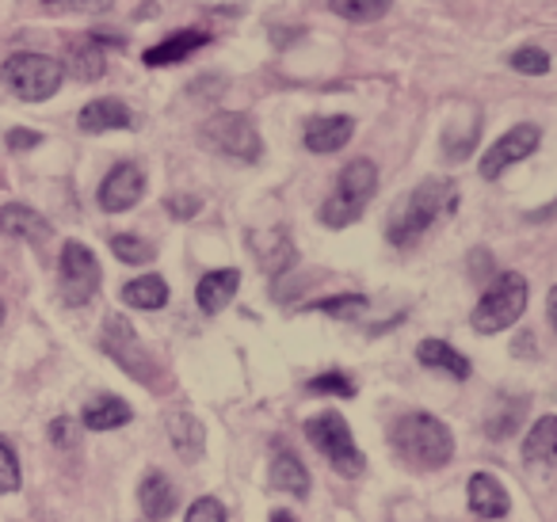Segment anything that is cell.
<instances>
[{
    "label": "cell",
    "mask_w": 557,
    "mask_h": 522,
    "mask_svg": "<svg viewBox=\"0 0 557 522\" xmlns=\"http://www.w3.org/2000/svg\"><path fill=\"white\" fill-rule=\"evenodd\" d=\"M455 207H458V187L450 179H424L417 191L397 199V207L389 210V222H386L389 245L394 248L417 245L440 217L455 214Z\"/></svg>",
    "instance_id": "cell-1"
},
{
    "label": "cell",
    "mask_w": 557,
    "mask_h": 522,
    "mask_svg": "<svg viewBox=\"0 0 557 522\" xmlns=\"http://www.w3.org/2000/svg\"><path fill=\"white\" fill-rule=\"evenodd\" d=\"M389 443L417 469H440L455 458V435H450V427L440 415H428V412L397 415L394 427H389Z\"/></svg>",
    "instance_id": "cell-2"
},
{
    "label": "cell",
    "mask_w": 557,
    "mask_h": 522,
    "mask_svg": "<svg viewBox=\"0 0 557 522\" xmlns=\"http://www.w3.org/2000/svg\"><path fill=\"white\" fill-rule=\"evenodd\" d=\"M379 191V164L367 161V157H356L341 169V179H336V191L321 202V222L329 229H344V225L359 222L367 210V202Z\"/></svg>",
    "instance_id": "cell-3"
},
{
    "label": "cell",
    "mask_w": 557,
    "mask_h": 522,
    "mask_svg": "<svg viewBox=\"0 0 557 522\" xmlns=\"http://www.w3.org/2000/svg\"><path fill=\"white\" fill-rule=\"evenodd\" d=\"M527 294H531V286H527V278L519 275V271H504V275H496L493 283H488V290L481 294L478 309L470 313L473 332H481V336H496V332L511 328V324L523 316Z\"/></svg>",
    "instance_id": "cell-4"
},
{
    "label": "cell",
    "mask_w": 557,
    "mask_h": 522,
    "mask_svg": "<svg viewBox=\"0 0 557 522\" xmlns=\"http://www.w3.org/2000/svg\"><path fill=\"white\" fill-rule=\"evenodd\" d=\"M306 438L313 443V450L321 453V458L329 461V465L336 469V473L344 476H359L367 465L363 450L356 446V435H351L348 420H344L341 412H318L306 420Z\"/></svg>",
    "instance_id": "cell-5"
},
{
    "label": "cell",
    "mask_w": 557,
    "mask_h": 522,
    "mask_svg": "<svg viewBox=\"0 0 557 522\" xmlns=\"http://www.w3.org/2000/svg\"><path fill=\"white\" fill-rule=\"evenodd\" d=\"M0 80H4L9 92L20 96V100L42 103L62 88L65 65L47 54H12L9 62L0 65Z\"/></svg>",
    "instance_id": "cell-6"
},
{
    "label": "cell",
    "mask_w": 557,
    "mask_h": 522,
    "mask_svg": "<svg viewBox=\"0 0 557 522\" xmlns=\"http://www.w3.org/2000/svg\"><path fill=\"white\" fill-rule=\"evenodd\" d=\"M202 141H207L214 153L222 157H233L240 164H256L263 157V141H260V130L248 115L240 111H218L207 126H202Z\"/></svg>",
    "instance_id": "cell-7"
},
{
    "label": "cell",
    "mask_w": 557,
    "mask_h": 522,
    "mask_svg": "<svg viewBox=\"0 0 557 522\" xmlns=\"http://www.w3.org/2000/svg\"><path fill=\"white\" fill-rule=\"evenodd\" d=\"M103 283V271H100V260L88 245L81 240H70L62 248V260H58V290H62V301L65 306H88L96 298Z\"/></svg>",
    "instance_id": "cell-8"
},
{
    "label": "cell",
    "mask_w": 557,
    "mask_h": 522,
    "mask_svg": "<svg viewBox=\"0 0 557 522\" xmlns=\"http://www.w3.org/2000/svg\"><path fill=\"white\" fill-rule=\"evenodd\" d=\"M100 344L131 377H138L141 385H157V362L149 359V351L141 347V339L134 336V328L126 324V316H108V321H103Z\"/></svg>",
    "instance_id": "cell-9"
},
{
    "label": "cell",
    "mask_w": 557,
    "mask_h": 522,
    "mask_svg": "<svg viewBox=\"0 0 557 522\" xmlns=\"http://www.w3.org/2000/svg\"><path fill=\"white\" fill-rule=\"evenodd\" d=\"M539 141H542V130L534 123H519V126H511L508 134H500V141H496L493 149H488L485 157H481V176L485 179H496L500 172H508L511 164H519V161H527V157L539 149Z\"/></svg>",
    "instance_id": "cell-10"
},
{
    "label": "cell",
    "mask_w": 557,
    "mask_h": 522,
    "mask_svg": "<svg viewBox=\"0 0 557 522\" xmlns=\"http://www.w3.org/2000/svg\"><path fill=\"white\" fill-rule=\"evenodd\" d=\"M141 195H146V172H141L138 164L123 161L103 176L96 199H100V210H108V214H123V210H131Z\"/></svg>",
    "instance_id": "cell-11"
},
{
    "label": "cell",
    "mask_w": 557,
    "mask_h": 522,
    "mask_svg": "<svg viewBox=\"0 0 557 522\" xmlns=\"http://www.w3.org/2000/svg\"><path fill=\"white\" fill-rule=\"evenodd\" d=\"M356 134V123L348 115H321L306 123V149L310 153H341L344 146L351 141Z\"/></svg>",
    "instance_id": "cell-12"
},
{
    "label": "cell",
    "mask_w": 557,
    "mask_h": 522,
    "mask_svg": "<svg viewBox=\"0 0 557 522\" xmlns=\"http://www.w3.org/2000/svg\"><path fill=\"white\" fill-rule=\"evenodd\" d=\"M237 286H240V271L237 268H222V271H207L195 286V301H199L202 313H222L233 298H237Z\"/></svg>",
    "instance_id": "cell-13"
},
{
    "label": "cell",
    "mask_w": 557,
    "mask_h": 522,
    "mask_svg": "<svg viewBox=\"0 0 557 522\" xmlns=\"http://www.w3.org/2000/svg\"><path fill=\"white\" fill-rule=\"evenodd\" d=\"M466 496H470V511L478 514V519H504L511 507L504 484L488 473H473L470 484H466Z\"/></svg>",
    "instance_id": "cell-14"
},
{
    "label": "cell",
    "mask_w": 557,
    "mask_h": 522,
    "mask_svg": "<svg viewBox=\"0 0 557 522\" xmlns=\"http://www.w3.org/2000/svg\"><path fill=\"white\" fill-rule=\"evenodd\" d=\"M77 126L85 134H108V130H131L134 115L123 100H92L81 108Z\"/></svg>",
    "instance_id": "cell-15"
},
{
    "label": "cell",
    "mask_w": 557,
    "mask_h": 522,
    "mask_svg": "<svg viewBox=\"0 0 557 522\" xmlns=\"http://www.w3.org/2000/svg\"><path fill=\"white\" fill-rule=\"evenodd\" d=\"M210 42L207 32H195V27H187V32H176L169 35L164 42H157V47H149L146 54H141V62L149 65V70H161V65H176L184 62V58H191L195 50H202Z\"/></svg>",
    "instance_id": "cell-16"
},
{
    "label": "cell",
    "mask_w": 557,
    "mask_h": 522,
    "mask_svg": "<svg viewBox=\"0 0 557 522\" xmlns=\"http://www.w3.org/2000/svg\"><path fill=\"white\" fill-rule=\"evenodd\" d=\"M248 245H252V256L260 260V268L268 271V275H283V271L295 263V245H290L287 229L252 233V237H248Z\"/></svg>",
    "instance_id": "cell-17"
},
{
    "label": "cell",
    "mask_w": 557,
    "mask_h": 522,
    "mask_svg": "<svg viewBox=\"0 0 557 522\" xmlns=\"http://www.w3.org/2000/svg\"><path fill=\"white\" fill-rule=\"evenodd\" d=\"M138 504H141V514L149 522H164L172 511H176V484L169 481L164 473H146L141 476V488H138Z\"/></svg>",
    "instance_id": "cell-18"
},
{
    "label": "cell",
    "mask_w": 557,
    "mask_h": 522,
    "mask_svg": "<svg viewBox=\"0 0 557 522\" xmlns=\"http://www.w3.org/2000/svg\"><path fill=\"white\" fill-rule=\"evenodd\" d=\"M0 233H9V237L20 240H47L50 237V222L39 214V210L24 207V202H9V207H0Z\"/></svg>",
    "instance_id": "cell-19"
},
{
    "label": "cell",
    "mask_w": 557,
    "mask_h": 522,
    "mask_svg": "<svg viewBox=\"0 0 557 522\" xmlns=\"http://www.w3.org/2000/svg\"><path fill=\"white\" fill-rule=\"evenodd\" d=\"M417 359L424 362V366H432V370H443V374H450V377H458V382H466L470 377V359H466L458 347H450L447 339H420V347H417Z\"/></svg>",
    "instance_id": "cell-20"
},
{
    "label": "cell",
    "mask_w": 557,
    "mask_h": 522,
    "mask_svg": "<svg viewBox=\"0 0 557 522\" xmlns=\"http://www.w3.org/2000/svg\"><path fill=\"white\" fill-rule=\"evenodd\" d=\"M271 484L287 496H310V469L295 450H275L271 458Z\"/></svg>",
    "instance_id": "cell-21"
},
{
    "label": "cell",
    "mask_w": 557,
    "mask_h": 522,
    "mask_svg": "<svg viewBox=\"0 0 557 522\" xmlns=\"http://www.w3.org/2000/svg\"><path fill=\"white\" fill-rule=\"evenodd\" d=\"M523 461L527 465H549L557 461V415H542L531 423L523 438Z\"/></svg>",
    "instance_id": "cell-22"
},
{
    "label": "cell",
    "mask_w": 557,
    "mask_h": 522,
    "mask_svg": "<svg viewBox=\"0 0 557 522\" xmlns=\"http://www.w3.org/2000/svg\"><path fill=\"white\" fill-rule=\"evenodd\" d=\"M164 427H169V438H172V446H176L180 458H184V461L202 458V446H207V438H202V423L195 420L191 412H172L169 420H164Z\"/></svg>",
    "instance_id": "cell-23"
},
{
    "label": "cell",
    "mask_w": 557,
    "mask_h": 522,
    "mask_svg": "<svg viewBox=\"0 0 557 522\" xmlns=\"http://www.w3.org/2000/svg\"><path fill=\"white\" fill-rule=\"evenodd\" d=\"M81 420H85L88 431H115V427H123V423H131L134 412L123 397H96L92 405L85 408Z\"/></svg>",
    "instance_id": "cell-24"
},
{
    "label": "cell",
    "mask_w": 557,
    "mask_h": 522,
    "mask_svg": "<svg viewBox=\"0 0 557 522\" xmlns=\"http://www.w3.org/2000/svg\"><path fill=\"white\" fill-rule=\"evenodd\" d=\"M123 301L131 309H146V313L164 309L169 306V283H164L161 275H141V278H134V283L123 286Z\"/></svg>",
    "instance_id": "cell-25"
},
{
    "label": "cell",
    "mask_w": 557,
    "mask_h": 522,
    "mask_svg": "<svg viewBox=\"0 0 557 522\" xmlns=\"http://www.w3.org/2000/svg\"><path fill=\"white\" fill-rule=\"evenodd\" d=\"M70 70H73V77H81V80L103 77V50H100V42H96L92 35L70 47Z\"/></svg>",
    "instance_id": "cell-26"
},
{
    "label": "cell",
    "mask_w": 557,
    "mask_h": 522,
    "mask_svg": "<svg viewBox=\"0 0 557 522\" xmlns=\"http://www.w3.org/2000/svg\"><path fill=\"white\" fill-rule=\"evenodd\" d=\"M394 0H329V9L341 20H351V24H374L389 12Z\"/></svg>",
    "instance_id": "cell-27"
},
{
    "label": "cell",
    "mask_w": 557,
    "mask_h": 522,
    "mask_svg": "<svg viewBox=\"0 0 557 522\" xmlns=\"http://www.w3.org/2000/svg\"><path fill=\"white\" fill-rule=\"evenodd\" d=\"M111 252L119 256L123 263H134V268H141V263H153V245L141 237H134V233H115L111 237Z\"/></svg>",
    "instance_id": "cell-28"
},
{
    "label": "cell",
    "mask_w": 557,
    "mask_h": 522,
    "mask_svg": "<svg viewBox=\"0 0 557 522\" xmlns=\"http://www.w3.org/2000/svg\"><path fill=\"white\" fill-rule=\"evenodd\" d=\"M367 306H371V301H367L363 294H336V298L318 301L313 309H318V313L336 316V321H356V316L367 313Z\"/></svg>",
    "instance_id": "cell-29"
},
{
    "label": "cell",
    "mask_w": 557,
    "mask_h": 522,
    "mask_svg": "<svg viewBox=\"0 0 557 522\" xmlns=\"http://www.w3.org/2000/svg\"><path fill=\"white\" fill-rule=\"evenodd\" d=\"M310 393H329V397H356V382H351L344 370H329V374H318L310 385H306Z\"/></svg>",
    "instance_id": "cell-30"
},
{
    "label": "cell",
    "mask_w": 557,
    "mask_h": 522,
    "mask_svg": "<svg viewBox=\"0 0 557 522\" xmlns=\"http://www.w3.org/2000/svg\"><path fill=\"white\" fill-rule=\"evenodd\" d=\"M511 70L527 73V77H542V73H549V54L539 47H523L511 54Z\"/></svg>",
    "instance_id": "cell-31"
},
{
    "label": "cell",
    "mask_w": 557,
    "mask_h": 522,
    "mask_svg": "<svg viewBox=\"0 0 557 522\" xmlns=\"http://www.w3.org/2000/svg\"><path fill=\"white\" fill-rule=\"evenodd\" d=\"M20 488V458L4 438H0V496H9V492Z\"/></svg>",
    "instance_id": "cell-32"
},
{
    "label": "cell",
    "mask_w": 557,
    "mask_h": 522,
    "mask_svg": "<svg viewBox=\"0 0 557 522\" xmlns=\"http://www.w3.org/2000/svg\"><path fill=\"white\" fill-rule=\"evenodd\" d=\"M519 415H523V400H508V412H496L493 420H488V438L493 443H500V438H508L511 431H516V423H519Z\"/></svg>",
    "instance_id": "cell-33"
},
{
    "label": "cell",
    "mask_w": 557,
    "mask_h": 522,
    "mask_svg": "<svg viewBox=\"0 0 557 522\" xmlns=\"http://www.w3.org/2000/svg\"><path fill=\"white\" fill-rule=\"evenodd\" d=\"M184 522H225V507L218 496H199L191 504V511H187Z\"/></svg>",
    "instance_id": "cell-34"
},
{
    "label": "cell",
    "mask_w": 557,
    "mask_h": 522,
    "mask_svg": "<svg viewBox=\"0 0 557 522\" xmlns=\"http://www.w3.org/2000/svg\"><path fill=\"white\" fill-rule=\"evenodd\" d=\"M47 9H65V12H88V16H100L108 12L115 0H42Z\"/></svg>",
    "instance_id": "cell-35"
},
{
    "label": "cell",
    "mask_w": 557,
    "mask_h": 522,
    "mask_svg": "<svg viewBox=\"0 0 557 522\" xmlns=\"http://www.w3.org/2000/svg\"><path fill=\"white\" fill-rule=\"evenodd\" d=\"M202 210V202L195 199V195H172L169 199V214L176 217V222H187V217H195Z\"/></svg>",
    "instance_id": "cell-36"
},
{
    "label": "cell",
    "mask_w": 557,
    "mask_h": 522,
    "mask_svg": "<svg viewBox=\"0 0 557 522\" xmlns=\"http://www.w3.org/2000/svg\"><path fill=\"white\" fill-rule=\"evenodd\" d=\"M50 438H54V446H62V450H70V446H77V427H73V420H54L50 423Z\"/></svg>",
    "instance_id": "cell-37"
},
{
    "label": "cell",
    "mask_w": 557,
    "mask_h": 522,
    "mask_svg": "<svg viewBox=\"0 0 557 522\" xmlns=\"http://www.w3.org/2000/svg\"><path fill=\"white\" fill-rule=\"evenodd\" d=\"M9 149L12 153H24V149H35L42 141V134L39 130H24V126H16V130H9Z\"/></svg>",
    "instance_id": "cell-38"
},
{
    "label": "cell",
    "mask_w": 557,
    "mask_h": 522,
    "mask_svg": "<svg viewBox=\"0 0 557 522\" xmlns=\"http://www.w3.org/2000/svg\"><path fill=\"white\" fill-rule=\"evenodd\" d=\"M546 313H549V324H554V332H557V286L546 294Z\"/></svg>",
    "instance_id": "cell-39"
},
{
    "label": "cell",
    "mask_w": 557,
    "mask_h": 522,
    "mask_svg": "<svg viewBox=\"0 0 557 522\" xmlns=\"http://www.w3.org/2000/svg\"><path fill=\"white\" fill-rule=\"evenodd\" d=\"M271 522H298V519H295V514H287V511H275V514H271Z\"/></svg>",
    "instance_id": "cell-40"
},
{
    "label": "cell",
    "mask_w": 557,
    "mask_h": 522,
    "mask_svg": "<svg viewBox=\"0 0 557 522\" xmlns=\"http://www.w3.org/2000/svg\"><path fill=\"white\" fill-rule=\"evenodd\" d=\"M0 321H4V301H0Z\"/></svg>",
    "instance_id": "cell-41"
}]
</instances>
